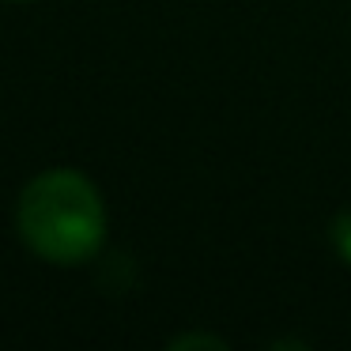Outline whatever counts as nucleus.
Instances as JSON below:
<instances>
[{
  "label": "nucleus",
  "mask_w": 351,
  "mask_h": 351,
  "mask_svg": "<svg viewBox=\"0 0 351 351\" xmlns=\"http://www.w3.org/2000/svg\"><path fill=\"white\" fill-rule=\"evenodd\" d=\"M328 238H332V250L340 253L343 265H351V212H340L328 227Z\"/></svg>",
  "instance_id": "f03ea898"
},
{
  "label": "nucleus",
  "mask_w": 351,
  "mask_h": 351,
  "mask_svg": "<svg viewBox=\"0 0 351 351\" xmlns=\"http://www.w3.org/2000/svg\"><path fill=\"white\" fill-rule=\"evenodd\" d=\"M16 230L49 265H84L106 242V204L80 170H46L19 193Z\"/></svg>",
  "instance_id": "f257e3e1"
},
{
  "label": "nucleus",
  "mask_w": 351,
  "mask_h": 351,
  "mask_svg": "<svg viewBox=\"0 0 351 351\" xmlns=\"http://www.w3.org/2000/svg\"><path fill=\"white\" fill-rule=\"evenodd\" d=\"M170 348L182 351V348H212V351H223L227 343L219 340V336H200V332H189V336H178V340H170Z\"/></svg>",
  "instance_id": "7ed1b4c3"
}]
</instances>
